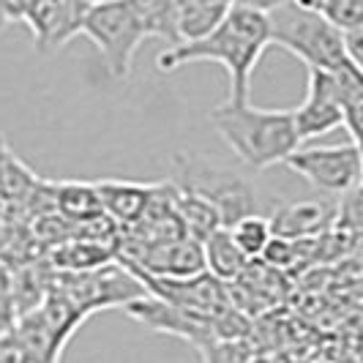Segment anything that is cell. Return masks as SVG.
Returning a JSON list of instances; mask_svg holds the SVG:
<instances>
[{"label":"cell","mask_w":363,"mask_h":363,"mask_svg":"<svg viewBox=\"0 0 363 363\" xmlns=\"http://www.w3.org/2000/svg\"><path fill=\"white\" fill-rule=\"evenodd\" d=\"M268 47V17L246 6H233L205 36L164 50L156 57V66L159 72H175L189 63H218L230 74L227 101H249L252 74Z\"/></svg>","instance_id":"6da1fadb"},{"label":"cell","mask_w":363,"mask_h":363,"mask_svg":"<svg viewBox=\"0 0 363 363\" xmlns=\"http://www.w3.org/2000/svg\"><path fill=\"white\" fill-rule=\"evenodd\" d=\"M208 118L238 162L255 172L284 164L292 150L301 147L292 109H259L249 101H224L211 109Z\"/></svg>","instance_id":"7a4b0ae2"},{"label":"cell","mask_w":363,"mask_h":363,"mask_svg":"<svg viewBox=\"0 0 363 363\" xmlns=\"http://www.w3.org/2000/svg\"><path fill=\"white\" fill-rule=\"evenodd\" d=\"M268 17V38L271 44L281 47L301 57L306 63V69H345L352 66L345 55L342 33L328 22L323 14L301 9L295 3H284L279 9H273ZM355 69V66H352Z\"/></svg>","instance_id":"3957f363"},{"label":"cell","mask_w":363,"mask_h":363,"mask_svg":"<svg viewBox=\"0 0 363 363\" xmlns=\"http://www.w3.org/2000/svg\"><path fill=\"white\" fill-rule=\"evenodd\" d=\"M172 183L208 202L218 213L221 227H233L238 218L257 213L255 186L233 167H224L216 159L200 153H178Z\"/></svg>","instance_id":"277c9868"},{"label":"cell","mask_w":363,"mask_h":363,"mask_svg":"<svg viewBox=\"0 0 363 363\" xmlns=\"http://www.w3.org/2000/svg\"><path fill=\"white\" fill-rule=\"evenodd\" d=\"M79 33H85L96 44L112 79H126L131 74L134 55L145 41V33L126 0L88 9Z\"/></svg>","instance_id":"5b68a950"},{"label":"cell","mask_w":363,"mask_h":363,"mask_svg":"<svg viewBox=\"0 0 363 363\" xmlns=\"http://www.w3.org/2000/svg\"><path fill=\"white\" fill-rule=\"evenodd\" d=\"M363 85V72L345 66V69H309V88L301 107L292 109V123L301 145H306L314 137H323L328 131L342 126V99L352 88Z\"/></svg>","instance_id":"8992f818"},{"label":"cell","mask_w":363,"mask_h":363,"mask_svg":"<svg viewBox=\"0 0 363 363\" xmlns=\"http://www.w3.org/2000/svg\"><path fill=\"white\" fill-rule=\"evenodd\" d=\"M287 169L309 181L314 189L325 194H350L352 189H361L363 159L361 145H311L295 147L284 159Z\"/></svg>","instance_id":"52a82bcc"},{"label":"cell","mask_w":363,"mask_h":363,"mask_svg":"<svg viewBox=\"0 0 363 363\" xmlns=\"http://www.w3.org/2000/svg\"><path fill=\"white\" fill-rule=\"evenodd\" d=\"M128 317H134L140 325L150 328V330H159V333H169V336H178L183 342L194 345L197 350L211 342H218L216 330H213V320H202L194 317L189 311L178 309L172 303H167L156 295H140L134 301L126 303Z\"/></svg>","instance_id":"ba28073f"},{"label":"cell","mask_w":363,"mask_h":363,"mask_svg":"<svg viewBox=\"0 0 363 363\" xmlns=\"http://www.w3.org/2000/svg\"><path fill=\"white\" fill-rule=\"evenodd\" d=\"M85 11L88 6H82L79 0H33L22 22L30 25L38 52L50 55L82 30Z\"/></svg>","instance_id":"9c48e42d"},{"label":"cell","mask_w":363,"mask_h":363,"mask_svg":"<svg viewBox=\"0 0 363 363\" xmlns=\"http://www.w3.org/2000/svg\"><path fill=\"white\" fill-rule=\"evenodd\" d=\"M339 205L328 200H298L281 205L268 221L271 233L290 240H317L336 224Z\"/></svg>","instance_id":"30bf717a"},{"label":"cell","mask_w":363,"mask_h":363,"mask_svg":"<svg viewBox=\"0 0 363 363\" xmlns=\"http://www.w3.org/2000/svg\"><path fill=\"white\" fill-rule=\"evenodd\" d=\"M156 183H134V181H96V194L101 202L104 216H109L121 230L131 227L145 213L147 202L153 197Z\"/></svg>","instance_id":"8fae6325"},{"label":"cell","mask_w":363,"mask_h":363,"mask_svg":"<svg viewBox=\"0 0 363 363\" xmlns=\"http://www.w3.org/2000/svg\"><path fill=\"white\" fill-rule=\"evenodd\" d=\"M115 259V246L88 240V238H66L52 249V265L63 273H85L109 265Z\"/></svg>","instance_id":"7c38bea8"},{"label":"cell","mask_w":363,"mask_h":363,"mask_svg":"<svg viewBox=\"0 0 363 363\" xmlns=\"http://www.w3.org/2000/svg\"><path fill=\"white\" fill-rule=\"evenodd\" d=\"M50 194H52L55 213H60L72 224H82V221H91L104 213L99 194H96V183L60 181L50 186Z\"/></svg>","instance_id":"4fadbf2b"},{"label":"cell","mask_w":363,"mask_h":363,"mask_svg":"<svg viewBox=\"0 0 363 363\" xmlns=\"http://www.w3.org/2000/svg\"><path fill=\"white\" fill-rule=\"evenodd\" d=\"M202 246V262H205V271L211 273L213 279H218L221 284L224 281H235L238 276L246 268V257L235 246V240L230 235L227 227H216L211 235L200 243Z\"/></svg>","instance_id":"5bb4252c"},{"label":"cell","mask_w":363,"mask_h":363,"mask_svg":"<svg viewBox=\"0 0 363 363\" xmlns=\"http://www.w3.org/2000/svg\"><path fill=\"white\" fill-rule=\"evenodd\" d=\"M126 3L131 6L145 38H162L169 47L181 44L175 0H126Z\"/></svg>","instance_id":"9a60e30c"},{"label":"cell","mask_w":363,"mask_h":363,"mask_svg":"<svg viewBox=\"0 0 363 363\" xmlns=\"http://www.w3.org/2000/svg\"><path fill=\"white\" fill-rule=\"evenodd\" d=\"M169 186H172V202H175V211H178V216H181V221H183L186 235L202 243L205 238L216 230V227H221L218 213L208 205V202L200 200V197H197V194H191V191L178 189L172 181H169Z\"/></svg>","instance_id":"2e32d148"},{"label":"cell","mask_w":363,"mask_h":363,"mask_svg":"<svg viewBox=\"0 0 363 363\" xmlns=\"http://www.w3.org/2000/svg\"><path fill=\"white\" fill-rule=\"evenodd\" d=\"M230 235L235 240V246L243 252L246 259H259L265 243L271 240V221L259 213H249V216L238 218L233 227H227Z\"/></svg>","instance_id":"e0dca14e"},{"label":"cell","mask_w":363,"mask_h":363,"mask_svg":"<svg viewBox=\"0 0 363 363\" xmlns=\"http://www.w3.org/2000/svg\"><path fill=\"white\" fill-rule=\"evenodd\" d=\"M309 240H290V238H279L271 235V240L265 243L262 255H259V262H265L273 271H287V268H295L298 259H301V252L306 249Z\"/></svg>","instance_id":"ac0fdd59"},{"label":"cell","mask_w":363,"mask_h":363,"mask_svg":"<svg viewBox=\"0 0 363 363\" xmlns=\"http://www.w3.org/2000/svg\"><path fill=\"white\" fill-rule=\"evenodd\" d=\"M317 14H323L339 33H345L363 28V0H323Z\"/></svg>","instance_id":"d6986e66"},{"label":"cell","mask_w":363,"mask_h":363,"mask_svg":"<svg viewBox=\"0 0 363 363\" xmlns=\"http://www.w3.org/2000/svg\"><path fill=\"white\" fill-rule=\"evenodd\" d=\"M342 44H345L347 60H350L358 72H363V28L345 30V33H342Z\"/></svg>","instance_id":"ffe728a7"},{"label":"cell","mask_w":363,"mask_h":363,"mask_svg":"<svg viewBox=\"0 0 363 363\" xmlns=\"http://www.w3.org/2000/svg\"><path fill=\"white\" fill-rule=\"evenodd\" d=\"M284 3H290V0H235V6H246V9L259 11V14H271L273 9L284 6Z\"/></svg>","instance_id":"44dd1931"},{"label":"cell","mask_w":363,"mask_h":363,"mask_svg":"<svg viewBox=\"0 0 363 363\" xmlns=\"http://www.w3.org/2000/svg\"><path fill=\"white\" fill-rule=\"evenodd\" d=\"M292 3L301 9H309V11H320V6H323V0H292Z\"/></svg>","instance_id":"7402d4cb"},{"label":"cell","mask_w":363,"mask_h":363,"mask_svg":"<svg viewBox=\"0 0 363 363\" xmlns=\"http://www.w3.org/2000/svg\"><path fill=\"white\" fill-rule=\"evenodd\" d=\"M82 6H88V9H93V6H104V3H115V0H79Z\"/></svg>","instance_id":"603a6c76"},{"label":"cell","mask_w":363,"mask_h":363,"mask_svg":"<svg viewBox=\"0 0 363 363\" xmlns=\"http://www.w3.org/2000/svg\"><path fill=\"white\" fill-rule=\"evenodd\" d=\"M249 363H276V361H271V358H259V355H252Z\"/></svg>","instance_id":"cb8c5ba5"},{"label":"cell","mask_w":363,"mask_h":363,"mask_svg":"<svg viewBox=\"0 0 363 363\" xmlns=\"http://www.w3.org/2000/svg\"><path fill=\"white\" fill-rule=\"evenodd\" d=\"M3 25H6V22H3V14H0V28H3Z\"/></svg>","instance_id":"d4e9b609"}]
</instances>
